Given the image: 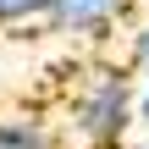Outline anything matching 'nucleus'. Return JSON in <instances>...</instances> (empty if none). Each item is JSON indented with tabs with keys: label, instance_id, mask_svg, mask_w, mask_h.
Segmentation results:
<instances>
[{
	"label": "nucleus",
	"instance_id": "f257e3e1",
	"mask_svg": "<svg viewBox=\"0 0 149 149\" xmlns=\"http://www.w3.org/2000/svg\"><path fill=\"white\" fill-rule=\"evenodd\" d=\"M133 122H138V94L116 66H100L72 100V138L83 149H116Z\"/></svg>",
	"mask_w": 149,
	"mask_h": 149
},
{
	"label": "nucleus",
	"instance_id": "f03ea898",
	"mask_svg": "<svg viewBox=\"0 0 149 149\" xmlns=\"http://www.w3.org/2000/svg\"><path fill=\"white\" fill-rule=\"evenodd\" d=\"M127 6L133 0H55L50 28L55 33H72V39H105Z\"/></svg>",
	"mask_w": 149,
	"mask_h": 149
},
{
	"label": "nucleus",
	"instance_id": "7ed1b4c3",
	"mask_svg": "<svg viewBox=\"0 0 149 149\" xmlns=\"http://www.w3.org/2000/svg\"><path fill=\"white\" fill-rule=\"evenodd\" d=\"M0 149H61V138H55L44 122H28V116H0Z\"/></svg>",
	"mask_w": 149,
	"mask_h": 149
},
{
	"label": "nucleus",
	"instance_id": "20e7f679",
	"mask_svg": "<svg viewBox=\"0 0 149 149\" xmlns=\"http://www.w3.org/2000/svg\"><path fill=\"white\" fill-rule=\"evenodd\" d=\"M55 0H0V28H33V22H50Z\"/></svg>",
	"mask_w": 149,
	"mask_h": 149
},
{
	"label": "nucleus",
	"instance_id": "39448f33",
	"mask_svg": "<svg viewBox=\"0 0 149 149\" xmlns=\"http://www.w3.org/2000/svg\"><path fill=\"white\" fill-rule=\"evenodd\" d=\"M133 55H138V66H144V77H149V22L138 28V39H133Z\"/></svg>",
	"mask_w": 149,
	"mask_h": 149
},
{
	"label": "nucleus",
	"instance_id": "423d86ee",
	"mask_svg": "<svg viewBox=\"0 0 149 149\" xmlns=\"http://www.w3.org/2000/svg\"><path fill=\"white\" fill-rule=\"evenodd\" d=\"M138 122H144V127H149V83H144V88H138Z\"/></svg>",
	"mask_w": 149,
	"mask_h": 149
},
{
	"label": "nucleus",
	"instance_id": "0eeeda50",
	"mask_svg": "<svg viewBox=\"0 0 149 149\" xmlns=\"http://www.w3.org/2000/svg\"><path fill=\"white\" fill-rule=\"evenodd\" d=\"M116 149H127V144H116Z\"/></svg>",
	"mask_w": 149,
	"mask_h": 149
}]
</instances>
